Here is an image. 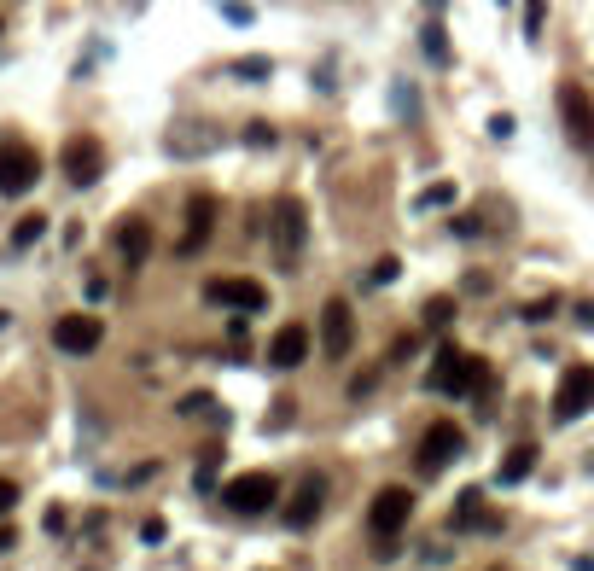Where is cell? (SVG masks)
Listing matches in <instances>:
<instances>
[{"label": "cell", "mask_w": 594, "mask_h": 571, "mask_svg": "<svg viewBox=\"0 0 594 571\" xmlns=\"http://www.w3.org/2000/svg\"><path fill=\"white\" fill-rule=\"evenodd\" d=\"M431 385H437L443 397H472V391L490 385V362H484V356H466L455 344H443V350H437V368H431Z\"/></svg>", "instance_id": "6da1fadb"}, {"label": "cell", "mask_w": 594, "mask_h": 571, "mask_svg": "<svg viewBox=\"0 0 594 571\" xmlns=\"http://www.w3.org/2000/svg\"><path fill=\"white\" fill-rule=\"evenodd\" d=\"M268 234H274V257H280V269L297 274V263H303V239H309V210H303V199H280V204H274Z\"/></svg>", "instance_id": "7a4b0ae2"}, {"label": "cell", "mask_w": 594, "mask_h": 571, "mask_svg": "<svg viewBox=\"0 0 594 571\" xmlns=\"http://www.w3.org/2000/svg\"><path fill=\"white\" fill-rule=\"evenodd\" d=\"M594 408V362H571L560 373V391H554V420H583Z\"/></svg>", "instance_id": "3957f363"}, {"label": "cell", "mask_w": 594, "mask_h": 571, "mask_svg": "<svg viewBox=\"0 0 594 571\" xmlns=\"http://www.w3.org/2000/svg\"><path fill=\"white\" fill-rule=\"evenodd\" d=\"M222 502L233 513H268V507L280 502V484H274V472H239L222 484Z\"/></svg>", "instance_id": "277c9868"}, {"label": "cell", "mask_w": 594, "mask_h": 571, "mask_svg": "<svg viewBox=\"0 0 594 571\" xmlns=\"http://www.w3.org/2000/svg\"><path fill=\"white\" fill-rule=\"evenodd\" d=\"M408 513H414V496L402 490V484H385L379 496H373V507H367V531L379 542H391L402 525H408Z\"/></svg>", "instance_id": "5b68a950"}, {"label": "cell", "mask_w": 594, "mask_h": 571, "mask_svg": "<svg viewBox=\"0 0 594 571\" xmlns=\"http://www.w3.org/2000/svg\"><path fill=\"white\" fill-rule=\"evenodd\" d=\"M35 181H41V152L24 146V140H12V146H0V193H30Z\"/></svg>", "instance_id": "8992f818"}, {"label": "cell", "mask_w": 594, "mask_h": 571, "mask_svg": "<svg viewBox=\"0 0 594 571\" xmlns=\"http://www.w3.org/2000/svg\"><path fill=\"white\" fill-rule=\"evenodd\" d=\"M350 344H356V315H350L344 298H327V309H321V356H327V362H344Z\"/></svg>", "instance_id": "52a82bcc"}, {"label": "cell", "mask_w": 594, "mask_h": 571, "mask_svg": "<svg viewBox=\"0 0 594 571\" xmlns=\"http://www.w3.org/2000/svg\"><path fill=\"white\" fill-rule=\"evenodd\" d=\"M105 327H99V315H59L53 321V344L65 350V356H94Z\"/></svg>", "instance_id": "ba28073f"}, {"label": "cell", "mask_w": 594, "mask_h": 571, "mask_svg": "<svg viewBox=\"0 0 594 571\" xmlns=\"http://www.w3.org/2000/svg\"><path fill=\"white\" fill-rule=\"evenodd\" d=\"M204 298L222 303V309H239V315H257V309L268 303V292L257 286V280H245V274H228V280H210Z\"/></svg>", "instance_id": "9c48e42d"}, {"label": "cell", "mask_w": 594, "mask_h": 571, "mask_svg": "<svg viewBox=\"0 0 594 571\" xmlns=\"http://www.w3.org/2000/svg\"><path fill=\"white\" fill-rule=\"evenodd\" d=\"M560 123L577 146H594V100L577 82H560Z\"/></svg>", "instance_id": "30bf717a"}, {"label": "cell", "mask_w": 594, "mask_h": 571, "mask_svg": "<svg viewBox=\"0 0 594 571\" xmlns=\"http://www.w3.org/2000/svg\"><path fill=\"white\" fill-rule=\"evenodd\" d=\"M65 175L76 181V187H94L99 175H105V146H99L94 135L65 140Z\"/></svg>", "instance_id": "8fae6325"}, {"label": "cell", "mask_w": 594, "mask_h": 571, "mask_svg": "<svg viewBox=\"0 0 594 571\" xmlns=\"http://www.w3.org/2000/svg\"><path fill=\"white\" fill-rule=\"evenodd\" d=\"M461 449H466V432L455 420H437V426H426V437H420V461H426L431 472L449 467V461H461Z\"/></svg>", "instance_id": "7c38bea8"}, {"label": "cell", "mask_w": 594, "mask_h": 571, "mask_svg": "<svg viewBox=\"0 0 594 571\" xmlns=\"http://www.w3.org/2000/svg\"><path fill=\"white\" fill-rule=\"evenodd\" d=\"M309 362V327L303 321H286L280 333L268 338V368H280V373H292Z\"/></svg>", "instance_id": "4fadbf2b"}, {"label": "cell", "mask_w": 594, "mask_h": 571, "mask_svg": "<svg viewBox=\"0 0 594 571\" xmlns=\"http://www.w3.org/2000/svg\"><path fill=\"white\" fill-rule=\"evenodd\" d=\"M216 210H222V204L210 199V193H193V199H187V239H181V251H198V245L210 239V228H216Z\"/></svg>", "instance_id": "5bb4252c"}, {"label": "cell", "mask_w": 594, "mask_h": 571, "mask_svg": "<svg viewBox=\"0 0 594 571\" xmlns=\"http://www.w3.org/2000/svg\"><path fill=\"white\" fill-rule=\"evenodd\" d=\"M117 251H123V263H129V269H140V263L152 257V222L129 216V222L117 228Z\"/></svg>", "instance_id": "9a60e30c"}, {"label": "cell", "mask_w": 594, "mask_h": 571, "mask_svg": "<svg viewBox=\"0 0 594 571\" xmlns=\"http://www.w3.org/2000/svg\"><path fill=\"white\" fill-rule=\"evenodd\" d=\"M315 513H321V484H315V478H303V484H297V496L286 502V525H292V531H303Z\"/></svg>", "instance_id": "2e32d148"}, {"label": "cell", "mask_w": 594, "mask_h": 571, "mask_svg": "<svg viewBox=\"0 0 594 571\" xmlns=\"http://www.w3.org/2000/svg\"><path fill=\"white\" fill-rule=\"evenodd\" d=\"M501 519L495 513H484V496L478 490H466L461 496V513H455V531H495Z\"/></svg>", "instance_id": "e0dca14e"}, {"label": "cell", "mask_w": 594, "mask_h": 571, "mask_svg": "<svg viewBox=\"0 0 594 571\" xmlns=\"http://www.w3.org/2000/svg\"><path fill=\"white\" fill-rule=\"evenodd\" d=\"M530 467H536V443H519L507 461H501V472H495V484H525Z\"/></svg>", "instance_id": "ac0fdd59"}, {"label": "cell", "mask_w": 594, "mask_h": 571, "mask_svg": "<svg viewBox=\"0 0 594 571\" xmlns=\"http://www.w3.org/2000/svg\"><path fill=\"white\" fill-rule=\"evenodd\" d=\"M41 234H47V216H18V228H12V245L24 251V245H35Z\"/></svg>", "instance_id": "d6986e66"}, {"label": "cell", "mask_w": 594, "mask_h": 571, "mask_svg": "<svg viewBox=\"0 0 594 571\" xmlns=\"http://www.w3.org/2000/svg\"><path fill=\"white\" fill-rule=\"evenodd\" d=\"M245 146H274V129L268 123H245Z\"/></svg>", "instance_id": "ffe728a7"}, {"label": "cell", "mask_w": 594, "mask_h": 571, "mask_svg": "<svg viewBox=\"0 0 594 571\" xmlns=\"http://www.w3.org/2000/svg\"><path fill=\"white\" fill-rule=\"evenodd\" d=\"M554 309H560V298H536V303H530V309H525V321H548Z\"/></svg>", "instance_id": "44dd1931"}, {"label": "cell", "mask_w": 594, "mask_h": 571, "mask_svg": "<svg viewBox=\"0 0 594 571\" xmlns=\"http://www.w3.org/2000/svg\"><path fill=\"white\" fill-rule=\"evenodd\" d=\"M426 53H431V59H437V65L449 59V47H443V30H437V24H431V30H426Z\"/></svg>", "instance_id": "7402d4cb"}, {"label": "cell", "mask_w": 594, "mask_h": 571, "mask_svg": "<svg viewBox=\"0 0 594 571\" xmlns=\"http://www.w3.org/2000/svg\"><path fill=\"white\" fill-rule=\"evenodd\" d=\"M12 507H18V484H12V478H0V519H6Z\"/></svg>", "instance_id": "603a6c76"}, {"label": "cell", "mask_w": 594, "mask_h": 571, "mask_svg": "<svg viewBox=\"0 0 594 571\" xmlns=\"http://www.w3.org/2000/svg\"><path fill=\"white\" fill-rule=\"evenodd\" d=\"M426 321H431V327H443V321H449V298H431L426 303Z\"/></svg>", "instance_id": "cb8c5ba5"}, {"label": "cell", "mask_w": 594, "mask_h": 571, "mask_svg": "<svg viewBox=\"0 0 594 571\" xmlns=\"http://www.w3.org/2000/svg\"><path fill=\"white\" fill-rule=\"evenodd\" d=\"M233 76H268V59H239V65H233Z\"/></svg>", "instance_id": "d4e9b609"}, {"label": "cell", "mask_w": 594, "mask_h": 571, "mask_svg": "<svg viewBox=\"0 0 594 571\" xmlns=\"http://www.w3.org/2000/svg\"><path fill=\"white\" fill-rule=\"evenodd\" d=\"M140 537H146V542H164L169 525H164V519H146V525H140Z\"/></svg>", "instance_id": "484cf974"}, {"label": "cell", "mask_w": 594, "mask_h": 571, "mask_svg": "<svg viewBox=\"0 0 594 571\" xmlns=\"http://www.w3.org/2000/svg\"><path fill=\"white\" fill-rule=\"evenodd\" d=\"M536 30H542V0H530L525 6V35H536Z\"/></svg>", "instance_id": "4316f807"}, {"label": "cell", "mask_w": 594, "mask_h": 571, "mask_svg": "<svg viewBox=\"0 0 594 571\" xmlns=\"http://www.w3.org/2000/svg\"><path fill=\"white\" fill-rule=\"evenodd\" d=\"M396 269H402V263H396V257H379V269H373V280H379V286H385V280H396Z\"/></svg>", "instance_id": "83f0119b"}, {"label": "cell", "mask_w": 594, "mask_h": 571, "mask_svg": "<svg viewBox=\"0 0 594 571\" xmlns=\"http://www.w3.org/2000/svg\"><path fill=\"white\" fill-rule=\"evenodd\" d=\"M181 414H210V397H204V391H193V397L181 403Z\"/></svg>", "instance_id": "f1b7e54d"}, {"label": "cell", "mask_w": 594, "mask_h": 571, "mask_svg": "<svg viewBox=\"0 0 594 571\" xmlns=\"http://www.w3.org/2000/svg\"><path fill=\"white\" fill-rule=\"evenodd\" d=\"M6 548H18V531H12V525H0V554H6Z\"/></svg>", "instance_id": "f546056e"}, {"label": "cell", "mask_w": 594, "mask_h": 571, "mask_svg": "<svg viewBox=\"0 0 594 571\" xmlns=\"http://www.w3.org/2000/svg\"><path fill=\"white\" fill-rule=\"evenodd\" d=\"M577 321H583V327H594V303H583V309H577Z\"/></svg>", "instance_id": "4dcf8cb0"}, {"label": "cell", "mask_w": 594, "mask_h": 571, "mask_svg": "<svg viewBox=\"0 0 594 571\" xmlns=\"http://www.w3.org/2000/svg\"><path fill=\"white\" fill-rule=\"evenodd\" d=\"M426 6H443V0H426Z\"/></svg>", "instance_id": "1f68e13d"}]
</instances>
